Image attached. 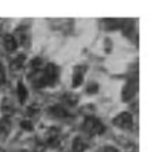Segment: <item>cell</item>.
I'll return each mask as SVG.
<instances>
[{
    "label": "cell",
    "mask_w": 151,
    "mask_h": 152,
    "mask_svg": "<svg viewBox=\"0 0 151 152\" xmlns=\"http://www.w3.org/2000/svg\"><path fill=\"white\" fill-rule=\"evenodd\" d=\"M1 112H3V115H9V114L13 112V105L7 98H4L1 101Z\"/></svg>",
    "instance_id": "obj_9"
},
{
    "label": "cell",
    "mask_w": 151,
    "mask_h": 152,
    "mask_svg": "<svg viewBox=\"0 0 151 152\" xmlns=\"http://www.w3.org/2000/svg\"><path fill=\"white\" fill-rule=\"evenodd\" d=\"M98 90V86L95 84V83H91L89 86H88V93H95Z\"/></svg>",
    "instance_id": "obj_14"
},
{
    "label": "cell",
    "mask_w": 151,
    "mask_h": 152,
    "mask_svg": "<svg viewBox=\"0 0 151 152\" xmlns=\"http://www.w3.org/2000/svg\"><path fill=\"white\" fill-rule=\"evenodd\" d=\"M77 101H79L77 95H73V93H67V95H64V103H65V105H68V106L76 105Z\"/></svg>",
    "instance_id": "obj_11"
},
{
    "label": "cell",
    "mask_w": 151,
    "mask_h": 152,
    "mask_svg": "<svg viewBox=\"0 0 151 152\" xmlns=\"http://www.w3.org/2000/svg\"><path fill=\"white\" fill-rule=\"evenodd\" d=\"M132 123H133V120H132V115L129 112H122L114 118V124L117 127H122V129H130Z\"/></svg>",
    "instance_id": "obj_2"
},
{
    "label": "cell",
    "mask_w": 151,
    "mask_h": 152,
    "mask_svg": "<svg viewBox=\"0 0 151 152\" xmlns=\"http://www.w3.org/2000/svg\"><path fill=\"white\" fill-rule=\"evenodd\" d=\"M0 152H4V149H1V148H0Z\"/></svg>",
    "instance_id": "obj_17"
},
{
    "label": "cell",
    "mask_w": 151,
    "mask_h": 152,
    "mask_svg": "<svg viewBox=\"0 0 151 152\" xmlns=\"http://www.w3.org/2000/svg\"><path fill=\"white\" fill-rule=\"evenodd\" d=\"M50 112H52L55 117H61V118L68 115L67 108H62V106H52V108H50Z\"/></svg>",
    "instance_id": "obj_10"
},
{
    "label": "cell",
    "mask_w": 151,
    "mask_h": 152,
    "mask_svg": "<svg viewBox=\"0 0 151 152\" xmlns=\"http://www.w3.org/2000/svg\"><path fill=\"white\" fill-rule=\"evenodd\" d=\"M18 96H19L21 102H25V99H27V89H25V86L21 81L18 83Z\"/></svg>",
    "instance_id": "obj_12"
},
{
    "label": "cell",
    "mask_w": 151,
    "mask_h": 152,
    "mask_svg": "<svg viewBox=\"0 0 151 152\" xmlns=\"http://www.w3.org/2000/svg\"><path fill=\"white\" fill-rule=\"evenodd\" d=\"M43 74H45V80H46V84H53L58 78V68L53 65V64H49L46 65V68L43 69Z\"/></svg>",
    "instance_id": "obj_3"
},
{
    "label": "cell",
    "mask_w": 151,
    "mask_h": 152,
    "mask_svg": "<svg viewBox=\"0 0 151 152\" xmlns=\"http://www.w3.org/2000/svg\"><path fill=\"white\" fill-rule=\"evenodd\" d=\"M83 130L88 134H101L105 132V126L101 123L98 118L95 117H88L85 124H83Z\"/></svg>",
    "instance_id": "obj_1"
},
{
    "label": "cell",
    "mask_w": 151,
    "mask_h": 152,
    "mask_svg": "<svg viewBox=\"0 0 151 152\" xmlns=\"http://www.w3.org/2000/svg\"><path fill=\"white\" fill-rule=\"evenodd\" d=\"M104 152H120V151L116 149V148H113V146H107V148L104 149Z\"/></svg>",
    "instance_id": "obj_16"
},
{
    "label": "cell",
    "mask_w": 151,
    "mask_h": 152,
    "mask_svg": "<svg viewBox=\"0 0 151 152\" xmlns=\"http://www.w3.org/2000/svg\"><path fill=\"white\" fill-rule=\"evenodd\" d=\"M4 78H6V74H4V68H3V65L0 64V84H3V83H4Z\"/></svg>",
    "instance_id": "obj_15"
},
{
    "label": "cell",
    "mask_w": 151,
    "mask_h": 152,
    "mask_svg": "<svg viewBox=\"0 0 151 152\" xmlns=\"http://www.w3.org/2000/svg\"><path fill=\"white\" fill-rule=\"evenodd\" d=\"M24 59H25V56H24V55L16 56V58H15V61L12 62V68H21V66H22V64H24Z\"/></svg>",
    "instance_id": "obj_13"
},
{
    "label": "cell",
    "mask_w": 151,
    "mask_h": 152,
    "mask_svg": "<svg viewBox=\"0 0 151 152\" xmlns=\"http://www.w3.org/2000/svg\"><path fill=\"white\" fill-rule=\"evenodd\" d=\"M83 71H85V66H77L74 69V74H73V86L74 87L80 86V83L83 81V74H85Z\"/></svg>",
    "instance_id": "obj_6"
},
{
    "label": "cell",
    "mask_w": 151,
    "mask_h": 152,
    "mask_svg": "<svg viewBox=\"0 0 151 152\" xmlns=\"http://www.w3.org/2000/svg\"><path fill=\"white\" fill-rule=\"evenodd\" d=\"M10 129H12V124H10V120L7 117H3L0 120V140L6 139L10 133Z\"/></svg>",
    "instance_id": "obj_5"
},
{
    "label": "cell",
    "mask_w": 151,
    "mask_h": 152,
    "mask_svg": "<svg viewBox=\"0 0 151 152\" xmlns=\"http://www.w3.org/2000/svg\"><path fill=\"white\" fill-rule=\"evenodd\" d=\"M86 148H88V143L85 142L83 137L77 136V137L73 140V151L74 152H85Z\"/></svg>",
    "instance_id": "obj_7"
},
{
    "label": "cell",
    "mask_w": 151,
    "mask_h": 152,
    "mask_svg": "<svg viewBox=\"0 0 151 152\" xmlns=\"http://www.w3.org/2000/svg\"><path fill=\"white\" fill-rule=\"evenodd\" d=\"M30 80H31V83H33L36 87H43V86L46 84V80H45L43 69L33 71V74H30Z\"/></svg>",
    "instance_id": "obj_4"
},
{
    "label": "cell",
    "mask_w": 151,
    "mask_h": 152,
    "mask_svg": "<svg viewBox=\"0 0 151 152\" xmlns=\"http://www.w3.org/2000/svg\"><path fill=\"white\" fill-rule=\"evenodd\" d=\"M3 42H4V48H6V50L12 52L16 49V39L12 36V34H6L4 36V39H3Z\"/></svg>",
    "instance_id": "obj_8"
}]
</instances>
